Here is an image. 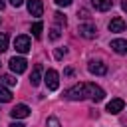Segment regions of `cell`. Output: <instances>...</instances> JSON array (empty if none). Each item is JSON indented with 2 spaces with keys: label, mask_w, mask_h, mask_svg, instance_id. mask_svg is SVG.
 I'll list each match as a JSON object with an SVG mask.
<instances>
[{
  "label": "cell",
  "mask_w": 127,
  "mask_h": 127,
  "mask_svg": "<svg viewBox=\"0 0 127 127\" xmlns=\"http://www.w3.org/2000/svg\"><path fill=\"white\" fill-rule=\"evenodd\" d=\"M65 97L71 101H81V99H91V101H101L105 97V91L95 85V83H77L65 91Z\"/></svg>",
  "instance_id": "cell-1"
},
{
  "label": "cell",
  "mask_w": 127,
  "mask_h": 127,
  "mask_svg": "<svg viewBox=\"0 0 127 127\" xmlns=\"http://www.w3.org/2000/svg\"><path fill=\"white\" fill-rule=\"evenodd\" d=\"M44 81H46V85H48L50 91H56L60 87V75H58V71L56 69H48L46 75H44Z\"/></svg>",
  "instance_id": "cell-2"
},
{
  "label": "cell",
  "mask_w": 127,
  "mask_h": 127,
  "mask_svg": "<svg viewBox=\"0 0 127 127\" xmlns=\"http://www.w3.org/2000/svg\"><path fill=\"white\" fill-rule=\"evenodd\" d=\"M8 65H10V69H12L14 73H24L26 67H28V62H26L22 56H14V58L8 62Z\"/></svg>",
  "instance_id": "cell-3"
},
{
  "label": "cell",
  "mask_w": 127,
  "mask_h": 127,
  "mask_svg": "<svg viewBox=\"0 0 127 127\" xmlns=\"http://www.w3.org/2000/svg\"><path fill=\"white\" fill-rule=\"evenodd\" d=\"M77 32H79V36H81V38H87V40H91V38H95V36H97V28H95V24H91V22L79 24Z\"/></svg>",
  "instance_id": "cell-4"
},
{
  "label": "cell",
  "mask_w": 127,
  "mask_h": 127,
  "mask_svg": "<svg viewBox=\"0 0 127 127\" xmlns=\"http://www.w3.org/2000/svg\"><path fill=\"white\" fill-rule=\"evenodd\" d=\"M14 48H16V52H20V54H28L30 48H32V42H30L28 36H16V40H14Z\"/></svg>",
  "instance_id": "cell-5"
},
{
  "label": "cell",
  "mask_w": 127,
  "mask_h": 127,
  "mask_svg": "<svg viewBox=\"0 0 127 127\" xmlns=\"http://www.w3.org/2000/svg\"><path fill=\"white\" fill-rule=\"evenodd\" d=\"M87 69H89V73H93V75H105V73H107V65H105L103 62H95V60H91V62L87 64Z\"/></svg>",
  "instance_id": "cell-6"
},
{
  "label": "cell",
  "mask_w": 127,
  "mask_h": 127,
  "mask_svg": "<svg viewBox=\"0 0 127 127\" xmlns=\"http://www.w3.org/2000/svg\"><path fill=\"white\" fill-rule=\"evenodd\" d=\"M28 12H30L32 16H36V18H40V16L44 14V4H42V0H28Z\"/></svg>",
  "instance_id": "cell-7"
},
{
  "label": "cell",
  "mask_w": 127,
  "mask_h": 127,
  "mask_svg": "<svg viewBox=\"0 0 127 127\" xmlns=\"http://www.w3.org/2000/svg\"><path fill=\"white\" fill-rule=\"evenodd\" d=\"M10 115H12L14 119H24V117H28V115H30V107H28V105H24V103H18V105L10 111Z\"/></svg>",
  "instance_id": "cell-8"
},
{
  "label": "cell",
  "mask_w": 127,
  "mask_h": 127,
  "mask_svg": "<svg viewBox=\"0 0 127 127\" xmlns=\"http://www.w3.org/2000/svg\"><path fill=\"white\" fill-rule=\"evenodd\" d=\"M111 50L115 52V54H121V56H125L127 54V40H121V38H117V40H111Z\"/></svg>",
  "instance_id": "cell-9"
},
{
  "label": "cell",
  "mask_w": 127,
  "mask_h": 127,
  "mask_svg": "<svg viewBox=\"0 0 127 127\" xmlns=\"http://www.w3.org/2000/svg\"><path fill=\"white\" fill-rule=\"evenodd\" d=\"M42 73H44V67H42V64H36L34 65V69H32V75H30V83L36 87V85H40V81H42Z\"/></svg>",
  "instance_id": "cell-10"
},
{
  "label": "cell",
  "mask_w": 127,
  "mask_h": 127,
  "mask_svg": "<svg viewBox=\"0 0 127 127\" xmlns=\"http://www.w3.org/2000/svg\"><path fill=\"white\" fill-rule=\"evenodd\" d=\"M123 107H125V101L123 99H119V97H115V99H111L109 103H107V111L109 113H119V111H123Z\"/></svg>",
  "instance_id": "cell-11"
},
{
  "label": "cell",
  "mask_w": 127,
  "mask_h": 127,
  "mask_svg": "<svg viewBox=\"0 0 127 127\" xmlns=\"http://www.w3.org/2000/svg\"><path fill=\"white\" fill-rule=\"evenodd\" d=\"M125 30V22H123V18H111V22H109V32H115V34H119V32H123Z\"/></svg>",
  "instance_id": "cell-12"
},
{
  "label": "cell",
  "mask_w": 127,
  "mask_h": 127,
  "mask_svg": "<svg viewBox=\"0 0 127 127\" xmlns=\"http://www.w3.org/2000/svg\"><path fill=\"white\" fill-rule=\"evenodd\" d=\"M91 4L95 6V10L99 12H107L111 8V0H91Z\"/></svg>",
  "instance_id": "cell-13"
},
{
  "label": "cell",
  "mask_w": 127,
  "mask_h": 127,
  "mask_svg": "<svg viewBox=\"0 0 127 127\" xmlns=\"http://www.w3.org/2000/svg\"><path fill=\"white\" fill-rule=\"evenodd\" d=\"M0 101L2 103H8V101H12V91L4 85V83H0Z\"/></svg>",
  "instance_id": "cell-14"
},
{
  "label": "cell",
  "mask_w": 127,
  "mask_h": 127,
  "mask_svg": "<svg viewBox=\"0 0 127 127\" xmlns=\"http://www.w3.org/2000/svg\"><path fill=\"white\" fill-rule=\"evenodd\" d=\"M42 30H44V24L42 22H34L32 24V36L34 38H40L42 36Z\"/></svg>",
  "instance_id": "cell-15"
},
{
  "label": "cell",
  "mask_w": 127,
  "mask_h": 127,
  "mask_svg": "<svg viewBox=\"0 0 127 127\" xmlns=\"http://www.w3.org/2000/svg\"><path fill=\"white\" fill-rule=\"evenodd\" d=\"M54 18H56V22H58V26H60V28L67 24V20H65V16H64L62 12H56V14H54Z\"/></svg>",
  "instance_id": "cell-16"
},
{
  "label": "cell",
  "mask_w": 127,
  "mask_h": 127,
  "mask_svg": "<svg viewBox=\"0 0 127 127\" xmlns=\"http://www.w3.org/2000/svg\"><path fill=\"white\" fill-rule=\"evenodd\" d=\"M8 50V36L6 34H0V54Z\"/></svg>",
  "instance_id": "cell-17"
},
{
  "label": "cell",
  "mask_w": 127,
  "mask_h": 127,
  "mask_svg": "<svg viewBox=\"0 0 127 127\" xmlns=\"http://www.w3.org/2000/svg\"><path fill=\"white\" fill-rule=\"evenodd\" d=\"M60 36H62V32H60V26H54V28L50 30V38H52V40L56 42V40H58Z\"/></svg>",
  "instance_id": "cell-18"
},
{
  "label": "cell",
  "mask_w": 127,
  "mask_h": 127,
  "mask_svg": "<svg viewBox=\"0 0 127 127\" xmlns=\"http://www.w3.org/2000/svg\"><path fill=\"white\" fill-rule=\"evenodd\" d=\"M46 125H48V127H62V125H60V119H58V117H48Z\"/></svg>",
  "instance_id": "cell-19"
},
{
  "label": "cell",
  "mask_w": 127,
  "mask_h": 127,
  "mask_svg": "<svg viewBox=\"0 0 127 127\" xmlns=\"http://www.w3.org/2000/svg\"><path fill=\"white\" fill-rule=\"evenodd\" d=\"M67 54V48H58L56 52H54V56H56V60H62L64 56Z\"/></svg>",
  "instance_id": "cell-20"
},
{
  "label": "cell",
  "mask_w": 127,
  "mask_h": 127,
  "mask_svg": "<svg viewBox=\"0 0 127 127\" xmlns=\"http://www.w3.org/2000/svg\"><path fill=\"white\" fill-rule=\"evenodd\" d=\"M2 83H4V85H16V79H14L12 75H4V77H2Z\"/></svg>",
  "instance_id": "cell-21"
},
{
  "label": "cell",
  "mask_w": 127,
  "mask_h": 127,
  "mask_svg": "<svg viewBox=\"0 0 127 127\" xmlns=\"http://www.w3.org/2000/svg\"><path fill=\"white\" fill-rule=\"evenodd\" d=\"M54 2H56L58 6H64V8H67V6L71 4V0H54Z\"/></svg>",
  "instance_id": "cell-22"
},
{
  "label": "cell",
  "mask_w": 127,
  "mask_h": 127,
  "mask_svg": "<svg viewBox=\"0 0 127 127\" xmlns=\"http://www.w3.org/2000/svg\"><path fill=\"white\" fill-rule=\"evenodd\" d=\"M8 2H10L14 8H18V6H22V4H24V0H8Z\"/></svg>",
  "instance_id": "cell-23"
},
{
  "label": "cell",
  "mask_w": 127,
  "mask_h": 127,
  "mask_svg": "<svg viewBox=\"0 0 127 127\" xmlns=\"http://www.w3.org/2000/svg\"><path fill=\"white\" fill-rule=\"evenodd\" d=\"M8 127H26V125H24V123H18V121H12Z\"/></svg>",
  "instance_id": "cell-24"
},
{
  "label": "cell",
  "mask_w": 127,
  "mask_h": 127,
  "mask_svg": "<svg viewBox=\"0 0 127 127\" xmlns=\"http://www.w3.org/2000/svg\"><path fill=\"white\" fill-rule=\"evenodd\" d=\"M77 16H79V18H87V10H81Z\"/></svg>",
  "instance_id": "cell-25"
},
{
  "label": "cell",
  "mask_w": 127,
  "mask_h": 127,
  "mask_svg": "<svg viewBox=\"0 0 127 127\" xmlns=\"http://www.w3.org/2000/svg\"><path fill=\"white\" fill-rule=\"evenodd\" d=\"M4 6H6V0H0V10H2Z\"/></svg>",
  "instance_id": "cell-26"
}]
</instances>
